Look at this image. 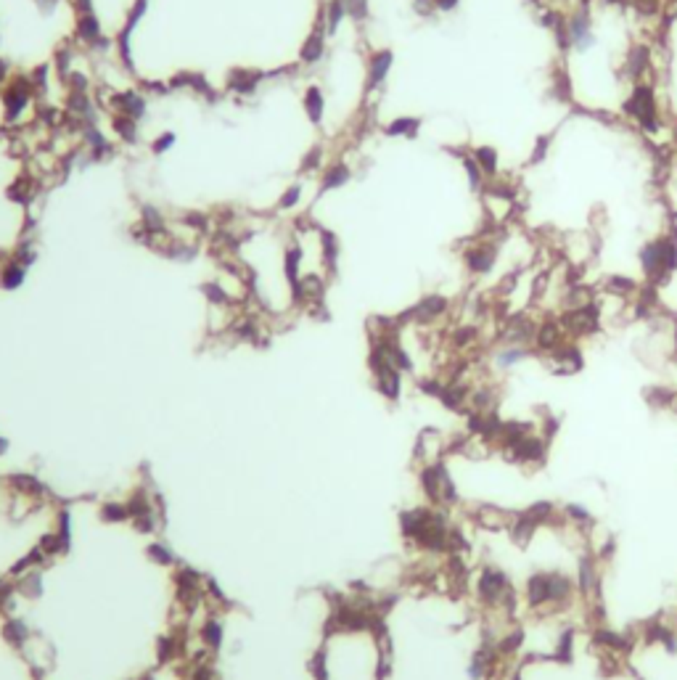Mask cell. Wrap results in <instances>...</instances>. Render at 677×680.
I'll list each match as a JSON object with an SVG mask.
<instances>
[{
  "label": "cell",
  "instance_id": "1",
  "mask_svg": "<svg viewBox=\"0 0 677 680\" xmlns=\"http://www.w3.org/2000/svg\"><path fill=\"white\" fill-rule=\"evenodd\" d=\"M638 260L643 265V273L654 283L667 281L677 271V239L675 236H658L640 249Z\"/></svg>",
  "mask_w": 677,
  "mask_h": 680
},
{
  "label": "cell",
  "instance_id": "2",
  "mask_svg": "<svg viewBox=\"0 0 677 680\" xmlns=\"http://www.w3.org/2000/svg\"><path fill=\"white\" fill-rule=\"evenodd\" d=\"M624 114L635 120L649 132V135H656L661 130V117H658V103H656V90L646 83H635L632 93L627 95L624 101Z\"/></svg>",
  "mask_w": 677,
  "mask_h": 680
},
{
  "label": "cell",
  "instance_id": "3",
  "mask_svg": "<svg viewBox=\"0 0 677 680\" xmlns=\"http://www.w3.org/2000/svg\"><path fill=\"white\" fill-rule=\"evenodd\" d=\"M0 103H3V122L6 125H19L21 117L29 112L35 103V88L29 75H14L0 90Z\"/></svg>",
  "mask_w": 677,
  "mask_h": 680
},
{
  "label": "cell",
  "instance_id": "4",
  "mask_svg": "<svg viewBox=\"0 0 677 680\" xmlns=\"http://www.w3.org/2000/svg\"><path fill=\"white\" fill-rule=\"evenodd\" d=\"M566 38H569V48H574L577 53H587L598 43L593 35V14L587 0L572 11V16H566Z\"/></svg>",
  "mask_w": 677,
  "mask_h": 680
},
{
  "label": "cell",
  "instance_id": "5",
  "mask_svg": "<svg viewBox=\"0 0 677 680\" xmlns=\"http://www.w3.org/2000/svg\"><path fill=\"white\" fill-rule=\"evenodd\" d=\"M392 66H394V53H392L389 48L373 51L371 56H368V69H365V90H368V93L379 90L381 85H384V80H387L392 72Z\"/></svg>",
  "mask_w": 677,
  "mask_h": 680
},
{
  "label": "cell",
  "instance_id": "6",
  "mask_svg": "<svg viewBox=\"0 0 677 680\" xmlns=\"http://www.w3.org/2000/svg\"><path fill=\"white\" fill-rule=\"evenodd\" d=\"M325 38H328V32H325L323 16L317 14L315 27H313V32L307 35L305 43H302V48H299V64H305V66L320 64V61H323V56H325Z\"/></svg>",
  "mask_w": 677,
  "mask_h": 680
},
{
  "label": "cell",
  "instance_id": "7",
  "mask_svg": "<svg viewBox=\"0 0 677 680\" xmlns=\"http://www.w3.org/2000/svg\"><path fill=\"white\" fill-rule=\"evenodd\" d=\"M112 114H125L130 120L140 122L149 112V98L138 90H120V93H112Z\"/></svg>",
  "mask_w": 677,
  "mask_h": 680
},
{
  "label": "cell",
  "instance_id": "8",
  "mask_svg": "<svg viewBox=\"0 0 677 680\" xmlns=\"http://www.w3.org/2000/svg\"><path fill=\"white\" fill-rule=\"evenodd\" d=\"M463 260H466V268L471 273H476V276L490 273L492 268H495V262H498V244H492V241L473 244V246L466 249Z\"/></svg>",
  "mask_w": 677,
  "mask_h": 680
},
{
  "label": "cell",
  "instance_id": "9",
  "mask_svg": "<svg viewBox=\"0 0 677 680\" xmlns=\"http://www.w3.org/2000/svg\"><path fill=\"white\" fill-rule=\"evenodd\" d=\"M350 180H352V167H350L347 162H331V164L323 167L317 194L323 196V194H331V191H339V188H344Z\"/></svg>",
  "mask_w": 677,
  "mask_h": 680
},
{
  "label": "cell",
  "instance_id": "10",
  "mask_svg": "<svg viewBox=\"0 0 677 680\" xmlns=\"http://www.w3.org/2000/svg\"><path fill=\"white\" fill-rule=\"evenodd\" d=\"M101 38H103V27H101V19L95 16V11H90V14H77V19H75L77 43L93 48Z\"/></svg>",
  "mask_w": 677,
  "mask_h": 680
},
{
  "label": "cell",
  "instance_id": "11",
  "mask_svg": "<svg viewBox=\"0 0 677 680\" xmlns=\"http://www.w3.org/2000/svg\"><path fill=\"white\" fill-rule=\"evenodd\" d=\"M302 109H305L307 120L313 122L315 127H320V125H323L325 95H323V90H320L317 85H307V88H305V93H302Z\"/></svg>",
  "mask_w": 677,
  "mask_h": 680
},
{
  "label": "cell",
  "instance_id": "12",
  "mask_svg": "<svg viewBox=\"0 0 677 680\" xmlns=\"http://www.w3.org/2000/svg\"><path fill=\"white\" fill-rule=\"evenodd\" d=\"M302 260H305V252L299 244H291L286 252H283V273H286V281L291 291H299V283H302Z\"/></svg>",
  "mask_w": 677,
  "mask_h": 680
},
{
  "label": "cell",
  "instance_id": "13",
  "mask_svg": "<svg viewBox=\"0 0 677 680\" xmlns=\"http://www.w3.org/2000/svg\"><path fill=\"white\" fill-rule=\"evenodd\" d=\"M262 83V75L249 72V69H233L228 75V90H233L236 95H251L257 90V85Z\"/></svg>",
  "mask_w": 677,
  "mask_h": 680
},
{
  "label": "cell",
  "instance_id": "14",
  "mask_svg": "<svg viewBox=\"0 0 677 680\" xmlns=\"http://www.w3.org/2000/svg\"><path fill=\"white\" fill-rule=\"evenodd\" d=\"M317 14L323 16V24H325V32H328V38H331V35H336V32H339V27L344 24V19H347V9H344V0H325Z\"/></svg>",
  "mask_w": 677,
  "mask_h": 680
},
{
  "label": "cell",
  "instance_id": "15",
  "mask_svg": "<svg viewBox=\"0 0 677 680\" xmlns=\"http://www.w3.org/2000/svg\"><path fill=\"white\" fill-rule=\"evenodd\" d=\"M24 281H27V265L16 262L14 257L9 262H3V268H0V286L3 289L16 291L19 286H24Z\"/></svg>",
  "mask_w": 677,
  "mask_h": 680
},
{
  "label": "cell",
  "instance_id": "16",
  "mask_svg": "<svg viewBox=\"0 0 677 680\" xmlns=\"http://www.w3.org/2000/svg\"><path fill=\"white\" fill-rule=\"evenodd\" d=\"M445 310H447V299L439 297V294H431V297L421 299L410 313H413V318H418V320H434V318H439Z\"/></svg>",
  "mask_w": 677,
  "mask_h": 680
},
{
  "label": "cell",
  "instance_id": "17",
  "mask_svg": "<svg viewBox=\"0 0 677 680\" xmlns=\"http://www.w3.org/2000/svg\"><path fill=\"white\" fill-rule=\"evenodd\" d=\"M418 127H421L418 117H397L384 127V135L387 138H416Z\"/></svg>",
  "mask_w": 677,
  "mask_h": 680
},
{
  "label": "cell",
  "instance_id": "18",
  "mask_svg": "<svg viewBox=\"0 0 677 680\" xmlns=\"http://www.w3.org/2000/svg\"><path fill=\"white\" fill-rule=\"evenodd\" d=\"M112 130L122 143H135L140 135L138 122L130 120V117H125V114H112Z\"/></svg>",
  "mask_w": 677,
  "mask_h": 680
},
{
  "label": "cell",
  "instance_id": "19",
  "mask_svg": "<svg viewBox=\"0 0 677 680\" xmlns=\"http://www.w3.org/2000/svg\"><path fill=\"white\" fill-rule=\"evenodd\" d=\"M140 225L149 231L151 236H159L167 231V223H164V214L159 212V206L154 204H143L140 206Z\"/></svg>",
  "mask_w": 677,
  "mask_h": 680
},
{
  "label": "cell",
  "instance_id": "20",
  "mask_svg": "<svg viewBox=\"0 0 677 680\" xmlns=\"http://www.w3.org/2000/svg\"><path fill=\"white\" fill-rule=\"evenodd\" d=\"M561 336H564V328L558 326V323H542V326H537V336H535V342H537L540 350H558L561 347Z\"/></svg>",
  "mask_w": 677,
  "mask_h": 680
},
{
  "label": "cell",
  "instance_id": "21",
  "mask_svg": "<svg viewBox=\"0 0 677 680\" xmlns=\"http://www.w3.org/2000/svg\"><path fill=\"white\" fill-rule=\"evenodd\" d=\"M651 66V51L646 46H635L632 48L630 58H627V75L632 77V80H640V77L646 75V69Z\"/></svg>",
  "mask_w": 677,
  "mask_h": 680
},
{
  "label": "cell",
  "instance_id": "22",
  "mask_svg": "<svg viewBox=\"0 0 677 680\" xmlns=\"http://www.w3.org/2000/svg\"><path fill=\"white\" fill-rule=\"evenodd\" d=\"M473 162L479 164V169L484 172V177H495L498 175V151L492 149V146H476L473 149Z\"/></svg>",
  "mask_w": 677,
  "mask_h": 680
},
{
  "label": "cell",
  "instance_id": "23",
  "mask_svg": "<svg viewBox=\"0 0 677 680\" xmlns=\"http://www.w3.org/2000/svg\"><path fill=\"white\" fill-rule=\"evenodd\" d=\"M159 252L164 254V257H169V260H175V262H191L196 254H199V249H196L194 244L172 241V244H162V246H159Z\"/></svg>",
  "mask_w": 677,
  "mask_h": 680
},
{
  "label": "cell",
  "instance_id": "24",
  "mask_svg": "<svg viewBox=\"0 0 677 680\" xmlns=\"http://www.w3.org/2000/svg\"><path fill=\"white\" fill-rule=\"evenodd\" d=\"M320 246H323V260L328 265V271L336 273V265H339V241L331 231H320Z\"/></svg>",
  "mask_w": 677,
  "mask_h": 680
},
{
  "label": "cell",
  "instance_id": "25",
  "mask_svg": "<svg viewBox=\"0 0 677 680\" xmlns=\"http://www.w3.org/2000/svg\"><path fill=\"white\" fill-rule=\"evenodd\" d=\"M130 35L132 32H127V29H120V35L114 38V51H117L120 64L132 72V40H130Z\"/></svg>",
  "mask_w": 677,
  "mask_h": 680
},
{
  "label": "cell",
  "instance_id": "26",
  "mask_svg": "<svg viewBox=\"0 0 677 680\" xmlns=\"http://www.w3.org/2000/svg\"><path fill=\"white\" fill-rule=\"evenodd\" d=\"M323 164H325V149L320 146V143H317V146H313V149H310L305 157H302L299 172H302V175H305V172L310 175V172H317V169L323 167Z\"/></svg>",
  "mask_w": 677,
  "mask_h": 680
},
{
  "label": "cell",
  "instance_id": "27",
  "mask_svg": "<svg viewBox=\"0 0 677 680\" xmlns=\"http://www.w3.org/2000/svg\"><path fill=\"white\" fill-rule=\"evenodd\" d=\"M302 196H305V188H302V183H291V186H286V191L280 194L278 199V209L280 212H288V209H297L299 202H302Z\"/></svg>",
  "mask_w": 677,
  "mask_h": 680
},
{
  "label": "cell",
  "instance_id": "28",
  "mask_svg": "<svg viewBox=\"0 0 677 680\" xmlns=\"http://www.w3.org/2000/svg\"><path fill=\"white\" fill-rule=\"evenodd\" d=\"M53 69L58 72L61 80H66L69 72H75V53H72V48H58L56 56H53Z\"/></svg>",
  "mask_w": 677,
  "mask_h": 680
},
{
  "label": "cell",
  "instance_id": "29",
  "mask_svg": "<svg viewBox=\"0 0 677 680\" xmlns=\"http://www.w3.org/2000/svg\"><path fill=\"white\" fill-rule=\"evenodd\" d=\"M344 9H347V19L360 24L371 16V0H344Z\"/></svg>",
  "mask_w": 677,
  "mask_h": 680
},
{
  "label": "cell",
  "instance_id": "30",
  "mask_svg": "<svg viewBox=\"0 0 677 680\" xmlns=\"http://www.w3.org/2000/svg\"><path fill=\"white\" fill-rule=\"evenodd\" d=\"M6 194H9V199H11V202H16V204H29V202H32V196H35V191H32V186H29L24 177H19V180H16V183L9 188V191H6Z\"/></svg>",
  "mask_w": 677,
  "mask_h": 680
},
{
  "label": "cell",
  "instance_id": "31",
  "mask_svg": "<svg viewBox=\"0 0 677 680\" xmlns=\"http://www.w3.org/2000/svg\"><path fill=\"white\" fill-rule=\"evenodd\" d=\"M146 11H149V0H132V6H130V11H127V19H125L122 29L132 32V29L140 24V19L146 16Z\"/></svg>",
  "mask_w": 677,
  "mask_h": 680
},
{
  "label": "cell",
  "instance_id": "32",
  "mask_svg": "<svg viewBox=\"0 0 677 680\" xmlns=\"http://www.w3.org/2000/svg\"><path fill=\"white\" fill-rule=\"evenodd\" d=\"M463 169H466V177H468V188H471L473 194H476V191H482L484 172L479 169V164L473 162V157H463Z\"/></svg>",
  "mask_w": 677,
  "mask_h": 680
},
{
  "label": "cell",
  "instance_id": "33",
  "mask_svg": "<svg viewBox=\"0 0 677 680\" xmlns=\"http://www.w3.org/2000/svg\"><path fill=\"white\" fill-rule=\"evenodd\" d=\"M527 355H529V352L524 350V347L508 345L505 350H500V355H498V365H500V368H510V365H516L519 360H524Z\"/></svg>",
  "mask_w": 677,
  "mask_h": 680
},
{
  "label": "cell",
  "instance_id": "34",
  "mask_svg": "<svg viewBox=\"0 0 677 680\" xmlns=\"http://www.w3.org/2000/svg\"><path fill=\"white\" fill-rule=\"evenodd\" d=\"M177 143V135L172 130L162 132V135H157V138L151 140V154H157V157H162V154H167L172 146Z\"/></svg>",
  "mask_w": 677,
  "mask_h": 680
},
{
  "label": "cell",
  "instance_id": "35",
  "mask_svg": "<svg viewBox=\"0 0 677 680\" xmlns=\"http://www.w3.org/2000/svg\"><path fill=\"white\" fill-rule=\"evenodd\" d=\"M48 75H51V64H43V66H38V69L29 72V80H32L35 93H46L48 90Z\"/></svg>",
  "mask_w": 677,
  "mask_h": 680
},
{
  "label": "cell",
  "instance_id": "36",
  "mask_svg": "<svg viewBox=\"0 0 677 680\" xmlns=\"http://www.w3.org/2000/svg\"><path fill=\"white\" fill-rule=\"evenodd\" d=\"M66 85H69V93H90V80L85 72H69Z\"/></svg>",
  "mask_w": 677,
  "mask_h": 680
},
{
  "label": "cell",
  "instance_id": "37",
  "mask_svg": "<svg viewBox=\"0 0 677 680\" xmlns=\"http://www.w3.org/2000/svg\"><path fill=\"white\" fill-rule=\"evenodd\" d=\"M16 262H21V265H32V262L38 260V252H35V246H32V241H21L16 249H14V254H11Z\"/></svg>",
  "mask_w": 677,
  "mask_h": 680
},
{
  "label": "cell",
  "instance_id": "38",
  "mask_svg": "<svg viewBox=\"0 0 677 680\" xmlns=\"http://www.w3.org/2000/svg\"><path fill=\"white\" fill-rule=\"evenodd\" d=\"M201 291H204L206 299H209V302H214V305H223V302H228V294H225V289L220 286V283H204V286H201Z\"/></svg>",
  "mask_w": 677,
  "mask_h": 680
},
{
  "label": "cell",
  "instance_id": "39",
  "mask_svg": "<svg viewBox=\"0 0 677 680\" xmlns=\"http://www.w3.org/2000/svg\"><path fill=\"white\" fill-rule=\"evenodd\" d=\"M183 223H186L191 231H206V228H209V223H206V217L201 212H186L183 214Z\"/></svg>",
  "mask_w": 677,
  "mask_h": 680
},
{
  "label": "cell",
  "instance_id": "40",
  "mask_svg": "<svg viewBox=\"0 0 677 680\" xmlns=\"http://www.w3.org/2000/svg\"><path fill=\"white\" fill-rule=\"evenodd\" d=\"M6 635H9L11 641L16 643V646H21V641H24L27 630H24V624H21V622H11L9 627H6Z\"/></svg>",
  "mask_w": 677,
  "mask_h": 680
},
{
  "label": "cell",
  "instance_id": "41",
  "mask_svg": "<svg viewBox=\"0 0 677 680\" xmlns=\"http://www.w3.org/2000/svg\"><path fill=\"white\" fill-rule=\"evenodd\" d=\"M612 289L616 291V294H632L638 286H635V281L630 278H612Z\"/></svg>",
  "mask_w": 677,
  "mask_h": 680
},
{
  "label": "cell",
  "instance_id": "42",
  "mask_svg": "<svg viewBox=\"0 0 677 680\" xmlns=\"http://www.w3.org/2000/svg\"><path fill=\"white\" fill-rule=\"evenodd\" d=\"M547 146H550V138H547V135H545V138H540L537 146H535V154L529 157V162H532V164L542 162V159H545V154H547Z\"/></svg>",
  "mask_w": 677,
  "mask_h": 680
},
{
  "label": "cell",
  "instance_id": "43",
  "mask_svg": "<svg viewBox=\"0 0 677 680\" xmlns=\"http://www.w3.org/2000/svg\"><path fill=\"white\" fill-rule=\"evenodd\" d=\"M413 11H416L418 16H431L436 11L434 0H413Z\"/></svg>",
  "mask_w": 677,
  "mask_h": 680
},
{
  "label": "cell",
  "instance_id": "44",
  "mask_svg": "<svg viewBox=\"0 0 677 680\" xmlns=\"http://www.w3.org/2000/svg\"><path fill=\"white\" fill-rule=\"evenodd\" d=\"M206 641H209V646H220V641H223V630H220V624H206Z\"/></svg>",
  "mask_w": 677,
  "mask_h": 680
},
{
  "label": "cell",
  "instance_id": "45",
  "mask_svg": "<svg viewBox=\"0 0 677 680\" xmlns=\"http://www.w3.org/2000/svg\"><path fill=\"white\" fill-rule=\"evenodd\" d=\"M61 3V0H35V6L40 9V14L43 16H48V14H53L56 11V6Z\"/></svg>",
  "mask_w": 677,
  "mask_h": 680
},
{
  "label": "cell",
  "instance_id": "46",
  "mask_svg": "<svg viewBox=\"0 0 677 680\" xmlns=\"http://www.w3.org/2000/svg\"><path fill=\"white\" fill-rule=\"evenodd\" d=\"M103 516H106V519H125L127 511H125L122 506H106V508H103Z\"/></svg>",
  "mask_w": 677,
  "mask_h": 680
},
{
  "label": "cell",
  "instance_id": "47",
  "mask_svg": "<svg viewBox=\"0 0 677 680\" xmlns=\"http://www.w3.org/2000/svg\"><path fill=\"white\" fill-rule=\"evenodd\" d=\"M436 11H442V14H450V11H455L458 6H461V0H434Z\"/></svg>",
  "mask_w": 677,
  "mask_h": 680
},
{
  "label": "cell",
  "instance_id": "48",
  "mask_svg": "<svg viewBox=\"0 0 677 680\" xmlns=\"http://www.w3.org/2000/svg\"><path fill=\"white\" fill-rule=\"evenodd\" d=\"M11 64L6 61V58H0V88H6V83L11 80Z\"/></svg>",
  "mask_w": 677,
  "mask_h": 680
},
{
  "label": "cell",
  "instance_id": "49",
  "mask_svg": "<svg viewBox=\"0 0 677 680\" xmlns=\"http://www.w3.org/2000/svg\"><path fill=\"white\" fill-rule=\"evenodd\" d=\"M72 9L77 14H90L93 11V0H72Z\"/></svg>",
  "mask_w": 677,
  "mask_h": 680
},
{
  "label": "cell",
  "instance_id": "50",
  "mask_svg": "<svg viewBox=\"0 0 677 680\" xmlns=\"http://www.w3.org/2000/svg\"><path fill=\"white\" fill-rule=\"evenodd\" d=\"M151 556H154L157 561H162V564H167V561H169V553L164 548H159V545H154V548H151Z\"/></svg>",
  "mask_w": 677,
  "mask_h": 680
},
{
  "label": "cell",
  "instance_id": "51",
  "mask_svg": "<svg viewBox=\"0 0 677 680\" xmlns=\"http://www.w3.org/2000/svg\"><path fill=\"white\" fill-rule=\"evenodd\" d=\"M27 593H35V596H38V593H40V577H29Z\"/></svg>",
  "mask_w": 677,
  "mask_h": 680
},
{
  "label": "cell",
  "instance_id": "52",
  "mask_svg": "<svg viewBox=\"0 0 677 680\" xmlns=\"http://www.w3.org/2000/svg\"><path fill=\"white\" fill-rule=\"evenodd\" d=\"M606 6H616V9H627V6H632V0H603Z\"/></svg>",
  "mask_w": 677,
  "mask_h": 680
},
{
  "label": "cell",
  "instance_id": "53",
  "mask_svg": "<svg viewBox=\"0 0 677 680\" xmlns=\"http://www.w3.org/2000/svg\"><path fill=\"white\" fill-rule=\"evenodd\" d=\"M675 143H677V127H675Z\"/></svg>",
  "mask_w": 677,
  "mask_h": 680
},
{
  "label": "cell",
  "instance_id": "54",
  "mask_svg": "<svg viewBox=\"0 0 677 680\" xmlns=\"http://www.w3.org/2000/svg\"><path fill=\"white\" fill-rule=\"evenodd\" d=\"M675 345H677V331H675Z\"/></svg>",
  "mask_w": 677,
  "mask_h": 680
},
{
  "label": "cell",
  "instance_id": "55",
  "mask_svg": "<svg viewBox=\"0 0 677 680\" xmlns=\"http://www.w3.org/2000/svg\"><path fill=\"white\" fill-rule=\"evenodd\" d=\"M632 3H640V0H632Z\"/></svg>",
  "mask_w": 677,
  "mask_h": 680
}]
</instances>
